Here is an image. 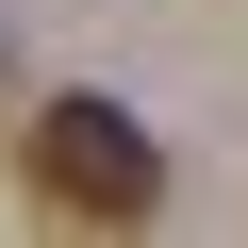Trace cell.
<instances>
[{"label":"cell","mask_w":248,"mask_h":248,"mask_svg":"<svg viewBox=\"0 0 248 248\" xmlns=\"http://www.w3.org/2000/svg\"><path fill=\"white\" fill-rule=\"evenodd\" d=\"M33 199H50V215H149V199H166V149H149L116 99H50V116H33Z\"/></svg>","instance_id":"6da1fadb"}]
</instances>
